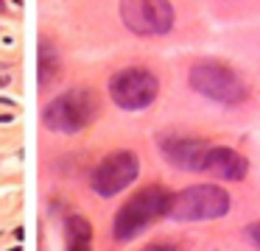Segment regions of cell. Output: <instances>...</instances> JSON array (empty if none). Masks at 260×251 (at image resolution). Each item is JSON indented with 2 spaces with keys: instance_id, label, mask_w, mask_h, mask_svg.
I'll list each match as a JSON object with an SVG mask.
<instances>
[{
  "instance_id": "7a4b0ae2",
  "label": "cell",
  "mask_w": 260,
  "mask_h": 251,
  "mask_svg": "<svg viewBox=\"0 0 260 251\" xmlns=\"http://www.w3.org/2000/svg\"><path fill=\"white\" fill-rule=\"evenodd\" d=\"M232 206V198L218 184H193L171 195L168 215L176 223H196V221H215L224 218Z\"/></svg>"
},
{
  "instance_id": "8fae6325",
  "label": "cell",
  "mask_w": 260,
  "mask_h": 251,
  "mask_svg": "<svg viewBox=\"0 0 260 251\" xmlns=\"http://www.w3.org/2000/svg\"><path fill=\"white\" fill-rule=\"evenodd\" d=\"M59 70H62V59H59V50L53 48L51 39H42V42L37 45V84H40V87L45 89L48 84H51L53 78L59 76Z\"/></svg>"
},
{
  "instance_id": "30bf717a",
  "label": "cell",
  "mask_w": 260,
  "mask_h": 251,
  "mask_svg": "<svg viewBox=\"0 0 260 251\" xmlns=\"http://www.w3.org/2000/svg\"><path fill=\"white\" fill-rule=\"evenodd\" d=\"M64 251H92V226L84 215L64 218Z\"/></svg>"
},
{
  "instance_id": "5b68a950",
  "label": "cell",
  "mask_w": 260,
  "mask_h": 251,
  "mask_svg": "<svg viewBox=\"0 0 260 251\" xmlns=\"http://www.w3.org/2000/svg\"><path fill=\"white\" fill-rule=\"evenodd\" d=\"M159 81L146 67H123L109 78V98L126 112L146 109L157 100Z\"/></svg>"
},
{
  "instance_id": "8992f818",
  "label": "cell",
  "mask_w": 260,
  "mask_h": 251,
  "mask_svg": "<svg viewBox=\"0 0 260 251\" xmlns=\"http://www.w3.org/2000/svg\"><path fill=\"white\" fill-rule=\"evenodd\" d=\"M120 20L137 37H162L174 28L171 0H120Z\"/></svg>"
},
{
  "instance_id": "52a82bcc",
  "label": "cell",
  "mask_w": 260,
  "mask_h": 251,
  "mask_svg": "<svg viewBox=\"0 0 260 251\" xmlns=\"http://www.w3.org/2000/svg\"><path fill=\"white\" fill-rule=\"evenodd\" d=\"M137 173H140V159L135 151H112L95 165L90 176V187L101 198H112L135 182Z\"/></svg>"
},
{
  "instance_id": "7c38bea8",
  "label": "cell",
  "mask_w": 260,
  "mask_h": 251,
  "mask_svg": "<svg viewBox=\"0 0 260 251\" xmlns=\"http://www.w3.org/2000/svg\"><path fill=\"white\" fill-rule=\"evenodd\" d=\"M246 237L260 248V221H254V223H249V226H246Z\"/></svg>"
},
{
  "instance_id": "ba28073f",
  "label": "cell",
  "mask_w": 260,
  "mask_h": 251,
  "mask_svg": "<svg viewBox=\"0 0 260 251\" xmlns=\"http://www.w3.org/2000/svg\"><path fill=\"white\" fill-rule=\"evenodd\" d=\"M157 145L168 165L187 170V173H204L210 142H204L199 137H182V134H159Z\"/></svg>"
},
{
  "instance_id": "4fadbf2b",
  "label": "cell",
  "mask_w": 260,
  "mask_h": 251,
  "mask_svg": "<svg viewBox=\"0 0 260 251\" xmlns=\"http://www.w3.org/2000/svg\"><path fill=\"white\" fill-rule=\"evenodd\" d=\"M140 251H176V248H174V243H162V240H159V243H148L146 248H140Z\"/></svg>"
},
{
  "instance_id": "9c48e42d",
  "label": "cell",
  "mask_w": 260,
  "mask_h": 251,
  "mask_svg": "<svg viewBox=\"0 0 260 251\" xmlns=\"http://www.w3.org/2000/svg\"><path fill=\"white\" fill-rule=\"evenodd\" d=\"M204 173L221 178V182H243L249 173V162L243 154L226 145H210L207 162H204Z\"/></svg>"
},
{
  "instance_id": "6da1fadb",
  "label": "cell",
  "mask_w": 260,
  "mask_h": 251,
  "mask_svg": "<svg viewBox=\"0 0 260 251\" xmlns=\"http://www.w3.org/2000/svg\"><path fill=\"white\" fill-rule=\"evenodd\" d=\"M168 204H171V193L162 184H148V187L137 190L129 201L118 209L112 223V237L118 243H129L137 234H143L154 221L168 215Z\"/></svg>"
},
{
  "instance_id": "277c9868",
  "label": "cell",
  "mask_w": 260,
  "mask_h": 251,
  "mask_svg": "<svg viewBox=\"0 0 260 251\" xmlns=\"http://www.w3.org/2000/svg\"><path fill=\"white\" fill-rule=\"evenodd\" d=\"M95 95L90 92L87 87H73L68 92L56 95L51 103L45 106L42 112V123L45 128L56 134H76L81 128H87L95 117Z\"/></svg>"
},
{
  "instance_id": "3957f363",
  "label": "cell",
  "mask_w": 260,
  "mask_h": 251,
  "mask_svg": "<svg viewBox=\"0 0 260 251\" xmlns=\"http://www.w3.org/2000/svg\"><path fill=\"white\" fill-rule=\"evenodd\" d=\"M187 84L199 95L224 106H238L249 95L243 78L232 67H226L224 61H199V64H193L190 73H187Z\"/></svg>"
}]
</instances>
